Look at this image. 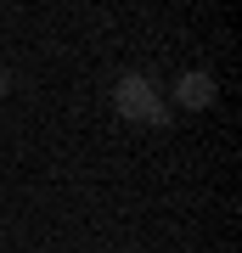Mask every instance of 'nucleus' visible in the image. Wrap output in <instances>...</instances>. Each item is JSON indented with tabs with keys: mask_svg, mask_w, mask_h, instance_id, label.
<instances>
[{
	"mask_svg": "<svg viewBox=\"0 0 242 253\" xmlns=\"http://www.w3.org/2000/svg\"><path fill=\"white\" fill-rule=\"evenodd\" d=\"M118 113L124 118H135V124H163V101H158V90L141 79V73H130V79H118Z\"/></svg>",
	"mask_w": 242,
	"mask_h": 253,
	"instance_id": "nucleus-1",
	"label": "nucleus"
},
{
	"mask_svg": "<svg viewBox=\"0 0 242 253\" xmlns=\"http://www.w3.org/2000/svg\"><path fill=\"white\" fill-rule=\"evenodd\" d=\"M6 84H11V79H6V68H0V96H6Z\"/></svg>",
	"mask_w": 242,
	"mask_h": 253,
	"instance_id": "nucleus-3",
	"label": "nucleus"
},
{
	"mask_svg": "<svg viewBox=\"0 0 242 253\" xmlns=\"http://www.w3.org/2000/svg\"><path fill=\"white\" fill-rule=\"evenodd\" d=\"M175 101L180 107H208V101H214V79H208V73H186V79L175 84Z\"/></svg>",
	"mask_w": 242,
	"mask_h": 253,
	"instance_id": "nucleus-2",
	"label": "nucleus"
}]
</instances>
